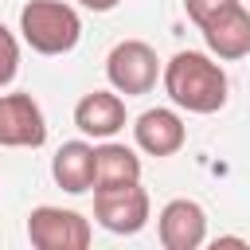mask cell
I'll list each match as a JSON object with an SVG mask.
<instances>
[{"mask_svg":"<svg viewBox=\"0 0 250 250\" xmlns=\"http://www.w3.org/2000/svg\"><path fill=\"white\" fill-rule=\"evenodd\" d=\"M160 82H164V94L172 98L176 109H188L199 117L219 113L227 105V94H230L227 70L211 51H176L164 62Z\"/></svg>","mask_w":250,"mask_h":250,"instance_id":"6da1fadb","label":"cell"},{"mask_svg":"<svg viewBox=\"0 0 250 250\" xmlns=\"http://www.w3.org/2000/svg\"><path fill=\"white\" fill-rule=\"evenodd\" d=\"M20 35L35 55H66L82 39V16L66 0H27L20 8Z\"/></svg>","mask_w":250,"mask_h":250,"instance_id":"7a4b0ae2","label":"cell"},{"mask_svg":"<svg viewBox=\"0 0 250 250\" xmlns=\"http://www.w3.org/2000/svg\"><path fill=\"white\" fill-rule=\"evenodd\" d=\"M164 62L156 59V51L145 43V39H121L109 55H105V78L117 94L125 98H137V94H148L160 78Z\"/></svg>","mask_w":250,"mask_h":250,"instance_id":"3957f363","label":"cell"},{"mask_svg":"<svg viewBox=\"0 0 250 250\" xmlns=\"http://www.w3.org/2000/svg\"><path fill=\"white\" fill-rule=\"evenodd\" d=\"M94 238L90 219H82L70 207H35L27 215V242L35 250H86Z\"/></svg>","mask_w":250,"mask_h":250,"instance_id":"277c9868","label":"cell"},{"mask_svg":"<svg viewBox=\"0 0 250 250\" xmlns=\"http://www.w3.org/2000/svg\"><path fill=\"white\" fill-rule=\"evenodd\" d=\"M152 199L141 184H121V188H98L94 191V219L109 234H137L148 227Z\"/></svg>","mask_w":250,"mask_h":250,"instance_id":"5b68a950","label":"cell"},{"mask_svg":"<svg viewBox=\"0 0 250 250\" xmlns=\"http://www.w3.org/2000/svg\"><path fill=\"white\" fill-rule=\"evenodd\" d=\"M47 141V117L23 90L0 94V148H39Z\"/></svg>","mask_w":250,"mask_h":250,"instance_id":"8992f818","label":"cell"},{"mask_svg":"<svg viewBox=\"0 0 250 250\" xmlns=\"http://www.w3.org/2000/svg\"><path fill=\"white\" fill-rule=\"evenodd\" d=\"M156 234L164 250H199L207 242V211L195 199H168L156 215Z\"/></svg>","mask_w":250,"mask_h":250,"instance_id":"52a82bcc","label":"cell"},{"mask_svg":"<svg viewBox=\"0 0 250 250\" xmlns=\"http://www.w3.org/2000/svg\"><path fill=\"white\" fill-rule=\"evenodd\" d=\"M129 113H125V98L109 86V90H90L78 98L74 105V125L82 137H94V141H109L125 129Z\"/></svg>","mask_w":250,"mask_h":250,"instance_id":"ba28073f","label":"cell"},{"mask_svg":"<svg viewBox=\"0 0 250 250\" xmlns=\"http://www.w3.org/2000/svg\"><path fill=\"white\" fill-rule=\"evenodd\" d=\"M133 141L141 152L148 156H176L188 145V125L176 109L168 105H152L133 121Z\"/></svg>","mask_w":250,"mask_h":250,"instance_id":"9c48e42d","label":"cell"},{"mask_svg":"<svg viewBox=\"0 0 250 250\" xmlns=\"http://www.w3.org/2000/svg\"><path fill=\"white\" fill-rule=\"evenodd\" d=\"M203 43L219 62H238L250 55V8L238 0L234 8L219 12L215 20H207L203 27Z\"/></svg>","mask_w":250,"mask_h":250,"instance_id":"30bf717a","label":"cell"},{"mask_svg":"<svg viewBox=\"0 0 250 250\" xmlns=\"http://www.w3.org/2000/svg\"><path fill=\"white\" fill-rule=\"evenodd\" d=\"M51 176L62 191L86 195L94 191V145L90 141H66L51 156Z\"/></svg>","mask_w":250,"mask_h":250,"instance_id":"8fae6325","label":"cell"},{"mask_svg":"<svg viewBox=\"0 0 250 250\" xmlns=\"http://www.w3.org/2000/svg\"><path fill=\"white\" fill-rule=\"evenodd\" d=\"M141 184V156L129 145H117L113 137L94 145V191L98 188H121Z\"/></svg>","mask_w":250,"mask_h":250,"instance_id":"7c38bea8","label":"cell"},{"mask_svg":"<svg viewBox=\"0 0 250 250\" xmlns=\"http://www.w3.org/2000/svg\"><path fill=\"white\" fill-rule=\"evenodd\" d=\"M20 74V39L12 35V27L0 23V90L12 86Z\"/></svg>","mask_w":250,"mask_h":250,"instance_id":"4fadbf2b","label":"cell"},{"mask_svg":"<svg viewBox=\"0 0 250 250\" xmlns=\"http://www.w3.org/2000/svg\"><path fill=\"white\" fill-rule=\"evenodd\" d=\"M238 0H184V12H188V20L195 23V27H203L207 20H215L219 12H227V8H234Z\"/></svg>","mask_w":250,"mask_h":250,"instance_id":"5bb4252c","label":"cell"},{"mask_svg":"<svg viewBox=\"0 0 250 250\" xmlns=\"http://www.w3.org/2000/svg\"><path fill=\"white\" fill-rule=\"evenodd\" d=\"M78 4H82L86 12H113L121 0H78Z\"/></svg>","mask_w":250,"mask_h":250,"instance_id":"9a60e30c","label":"cell"},{"mask_svg":"<svg viewBox=\"0 0 250 250\" xmlns=\"http://www.w3.org/2000/svg\"><path fill=\"white\" fill-rule=\"evenodd\" d=\"M219 246H246V238H234V234H219V238H215V250H219Z\"/></svg>","mask_w":250,"mask_h":250,"instance_id":"2e32d148","label":"cell"}]
</instances>
